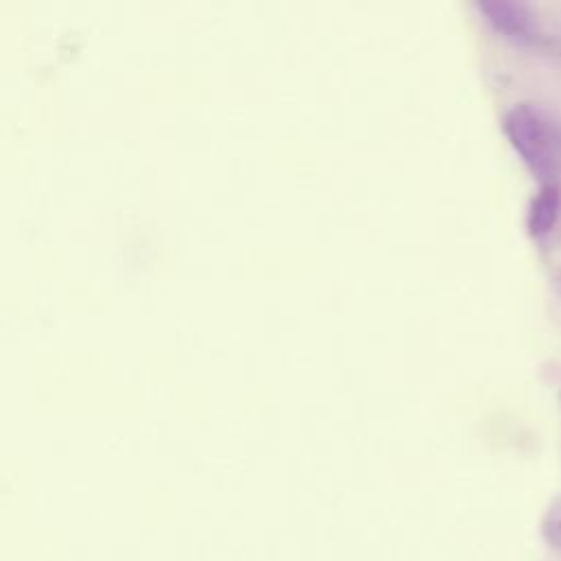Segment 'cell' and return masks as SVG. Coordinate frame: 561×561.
<instances>
[{"instance_id": "obj_3", "label": "cell", "mask_w": 561, "mask_h": 561, "mask_svg": "<svg viewBox=\"0 0 561 561\" xmlns=\"http://www.w3.org/2000/svg\"><path fill=\"white\" fill-rule=\"evenodd\" d=\"M561 213V184H539L528 206L526 226L530 237L541 239L552 232Z\"/></svg>"}, {"instance_id": "obj_4", "label": "cell", "mask_w": 561, "mask_h": 561, "mask_svg": "<svg viewBox=\"0 0 561 561\" xmlns=\"http://www.w3.org/2000/svg\"><path fill=\"white\" fill-rule=\"evenodd\" d=\"M543 541L561 552V497H554L541 517Z\"/></svg>"}, {"instance_id": "obj_1", "label": "cell", "mask_w": 561, "mask_h": 561, "mask_svg": "<svg viewBox=\"0 0 561 561\" xmlns=\"http://www.w3.org/2000/svg\"><path fill=\"white\" fill-rule=\"evenodd\" d=\"M504 134L539 184L561 180V118L543 103H515L502 121Z\"/></svg>"}, {"instance_id": "obj_2", "label": "cell", "mask_w": 561, "mask_h": 561, "mask_svg": "<svg viewBox=\"0 0 561 561\" xmlns=\"http://www.w3.org/2000/svg\"><path fill=\"white\" fill-rule=\"evenodd\" d=\"M480 11L506 39L546 53L550 57H561V39L546 33L537 20V13L524 2H482Z\"/></svg>"}]
</instances>
